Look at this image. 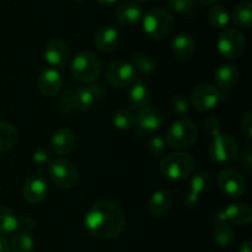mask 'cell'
Returning a JSON list of instances; mask_svg holds the SVG:
<instances>
[{
    "label": "cell",
    "instance_id": "obj_1",
    "mask_svg": "<svg viewBox=\"0 0 252 252\" xmlns=\"http://www.w3.org/2000/svg\"><path fill=\"white\" fill-rule=\"evenodd\" d=\"M84 225L88 233L101 240L118 238L126 228V217L117 203L107 199L95 202L86 213Z\"/></svg>",
    "mask_w": 252,
    "mask_h": 252
},
{
    "label": "cell",
    "instance_id": "obj_2",
    "mask_svg": "<svg viewBox=\"0 0 252 252\" xmlns=\"http://www.w3.org/2000/svg\"><path fill=\"white\" fill-rule=\"evenodd\" d=\"M175 27L174 16L167 10L155 7L143 17V30L150 39L161 41L166 38Z\"/></svg>",
    "mask_w": 252,
    "mask_h": 252
},
{
    "label": "cell",
    "instance_id": "obj_3",
    "mask_svg": "<svg viewBox=\"0 0 252 252\" xmlns=\"http://www.w3.org/2000/svg\"><path fill=\"white\" fill-rule=\"evenodd\" d=\"M102 73V61L94 52H80L71 62V74L79 83L93 84Z\"/></svg>",
    "mask_w": 252,
    "mask_h": 252
},
{
    "label": "cell",
    "instance_id": "obj_4",
    "mask_svg": "<svg viewBox=\"0 0 252 252\" xmlns=\"http://www.w3.org/2000/svg\"><path fill=\"white\" fill-rule=\"evenodd\" d=\"M194 166L196 162L191 155L184 152H177L162 158L159 169L166 179L180 181L191 176Z\"/></svg>",
    "mask_w": 252,
    "mask_h": 252
},
{
    "label": "cell",
    "instance_id": "obj_5",
    "mask_svg": "<svg viewBox=\"0 0 252 252\" xmlns=\"http://www.w3.org/2000/svg\"><path fill=\"white\" fill-rule=\"evenodd\" d=\"M198 139V129L189 118H180L172 123L166 133V143L174 149L184 150L191 148Z\"/></svg>",
    "mask_w": 252,
    "mask_h": 252
},
{
    "label": "cell",
    "instance_id": "obj_6",
    "mask_svg": "<svg viewBox=\"0 0 252 252\" xmlns=\"http://www.w3.org/2000/svg\"><path fill=\"white\" fill-rule=\"evenodd\" d=\"M49 176L59 189H69L76 186L79 181V170L73 161L66 158H56L48 166Z\"/></svg>",
    "mask_w": 252,
    "mask_h": 252
},
{
    "label": "cell",
    "instance_id": "obj_7",
    "mask_svg": "<svg viewBox=\"0 0 252 252\" xmlns=\"http://www.w3.org/2000/svg\"><path fill=\"white\" fill-rule=\"evenodd\" d=\"M219 54L225 59H238L246 49V38L239 30L225 29L217 39Z\"/></svg>",
    "mask_w": 252,
    "mask_h": 252
},
{
    "label": "cell",
    "instance_id": "obj_8",
    "mask_svg": "<svg viewBox=\"0 0 252 252\" xmlns=\"http://www.w3.org/2000/svg\"><path fill=\"white\" fill-rule=\"evenodd\" d=\"M239 153L238 142L228 134H219L209 145V157L218 164H226L236 158Z\"/></svg>",
    "mask_w": 252,
    "mask_h": 252
},
{
    "label": "cell",
    "instance_id": "obj_9",
    "mask_svg": "<svg viewBox=\"0 0 252 252\" xmlns=\"http://www.w3.org/2000/svg\"><path fill=\"white\" fill-rule=\"evenodd\" d=\"M221 100V93L217 86L203 83L193 89L191 101L193 108L198 112H208L213 110Z\"/></svg>",
    "mask_w": 252,
    "mask_h": 252
},
{
    "label": "cell",
    "instance_id": "obj_10",
    "mask_svg": "<svg viewBox=\"0 0 252 252\" xmlns=\"http://www.w3.org/2000/svg\"><path fill=\"white\" fill-rule=\"evenodd\" d=\"M218 186L228 198H240L246 192V181L235 169H223L218 175Z\"/></svg>",
    "mask_w": 252,
    "mask_h": 252
},
{
    "label": "cell",
    "instance_id": "obj_11",
    "mask_svg": "<svg viewBox=\"0 0 252 252\" xmlns=\"http://www.w3.org/2000/svg\"><path fill=\"white\" fill-rule=\"evenodd\" d=\"M105 76L111 85L116 88H127L134 84L137 71L128 62L115 61L106 66Z\"/></svg>",
    "mask_w": 252,
    "mask_h": 252
},
{
    "label": "cell",
    "instance_id": "obj_12",
    "mask_svg": "<svg viewBox=\"0 0 252 252\" xmlns=\"http://www.w3.org/2000/svg\"><path fill=\"white\" fill-rule=\"evenodd\" d=\"M44 61L52 69H62L69 63L71 51L69 44L61 38H53L47 42L43 51Z\"/></svg>",
    "mask_w": 252,
    "mask_h": 252
},
{
    "label": "cell",
    "instance_id": "obj_13",
    "mask_svg": "<svg viewBox=\"0 0 252 252\" xmlns=\"http://www.w3.org/2000/svg\"><path fill=\"white\" fill-rule=\"evenodd\" d=\"M105 95V90L101 85L86 84L79 86L71 96L73 107L78 111H89L101 100Z\"/></svg>",
    "mask_w": 252,
    "mask_h": 252
},
{
    "label": "cell",
    "instance_id": "obj_14",
    "mask_svg": "<svg viewBox=\"0 0 252 252\" xmlns=\"http://www.w3.org/2000/svg\"><path fill=\"white\" fill-rule=\"evenodd\" d=\"M213 219L216 223L225 221L235 225H249L252 220V209L248 203L229 204L225 209H219L214 213Z\"/></svg>",
    "mask_w": 252,
    "mask_h": 252
},
{
    "label": "cell",
    "instance_id": "obj_15",
    "mask_svg": "<svg viewBox=\"0 0 252 252\" xmlns=\"http://www.w3.org/2000/svg\"><path fill=\"white\" fill-rule=\"evenodd\" d=\"M212 186V176L206 171H199L192 177L189 191L184 197V204L186 208L193 209L201 202V194L209 191Z\"/></svg>",
    "mask_w": 252,
    "mask_h": 252
},
{
    "label": "cell",
    "instance_id": "obj_16",
    "mask_svg": "<svg viewBox=\"0 0 252 252\" xmlns=\"http://www.w3.org/2000/svg\"><path fill=\"white\" fill-rule=\"evenodd\" d=\"M164 125V116L158 108L145 107L137 115V134L139 137L159 130Z\"/></svg>",
    "mask_w": 252,
    "mask_h": 252
},
{
    "label": "cell",
    "instance_id": "obj_17",
    "mask_svg": "<svg viewBox=\"0 0 252 252\" xmlns=\"http://www.w3.org/2000/svg\"><path fill=\"white\" fill-rule=\"evenodd\" d=\"M48 193V185L41 175H32L25 181L22 187V197L31 204H38Z\"/></svg>",
    "mask_w": 252,
    "mask_h": 252
},
{
    "label": "cell",
    "instance_id": "obj_18",
    "mask_svg": "<svg viewBox=\"0 0 252 252\" xmlns=\"http://www.w3.org/2000/svg\"><path fill=\"white\" fill-rule=\"evenodd\" d=\"M63 85V79L56 69H44L37 79V88L44 96H54L59 93Z\"/></svg>",
    "mask_w": 252,
    "mask_h": 252
},
{
    "label": "cell",
    "instance_id": "obj_19",
    "mask_svg": "<svg viewBox=\"0 0 252 252\" xmlns=\"http://www.w3.org/2000/svg\"><path fill=\"white\" fill-rule=\"evenodd\" d=\"M171 51L179 61H189L196 52V41L189 33L177 34L171 43Z\"/></svg>",
    "mask_w": 252,
    "mask_h": 252
},
{
    "label": "cell",
    "instance_id": "obj_20",
    "mask_svg": "<svg viewBox=\"0 0 252 252\" xmlns=\"http://www.w3.org/2000/svg\"><path fill=\"white\" fill-rule=\"evenodd\" d=\"M120 43V34L112 26H101L95 33V44L103 53H111Z\"/></svg>",
    "mask_w": 252,
    "mask_h": 252
},
{
    "label": "cell",
    "instance_id": "obj_21",
    "mask_svg": "<svg viewBox=\"0 0 252 252\" xmlns=\"http://www.w3.org/2000/svg\"><path fill=\"white\" fill-rule=\"evenodd\" d=\"M75 145V135L68 128L56 130L51 138V149L57 155H65Z\"/></svg>",
    "mask_w": 252,
    "mask_h": 252
},
{
    "label": "cell",
    "instance_id": "obj_22",
    "mask_svg": "<svg viewBox=\"0 0 252 252\" xmlns=\"http://www.w3.org/2000/svg\"><path fill=\"white\" fill-rule=\"evenodd\" d=\"M143 16V9L134 1H127L121 4L116 10V20L121 25L132 26L135 25Z\"/></svg>",
    "mask_w": 252,
    "mask_h": 252
},
{
    "label": "cell",
    "instance_id": "obj_23",
    "mask_svg": "<svg viewBox=\"0 0 252 252\" xmlns=\"http://www.w3.org/2000/svg\"><path fill=\"white\" fill-rule=\"evenodd\" d=\"M172 196L167 189H158L148 201V212L153 217H162L170 209Z\"/></svg>",
    "mask_w": 252,
    "mask_h": 252
},
{
    "label": "cell",
    "instance_id": "obj_24",
    "mask_svg": "<svg viewBox=\"0 0 252 252\" xmlns=\"http://www.w3.org/2000/svg\"><path fill=\"white\" fill-rule=\"evenodd\" d=\"M240 78V73L239 69L233 64H224V65L219 66L214 73V81L218 89H230L235 86V84L239 81Z\"/></svg>",
    "mask_w": 252,
    "mask_h": 252
},
{
    "label": "cell",
    "instance_id": "obj_25",
    "mask_svg": "<svg viewBox=\"0 0 252 252\" xmlns=\"http://www.w3.org/2000/svg\"><path fill=\"white\" fill-rule=\"evenodd\" d=\"M150 101V89L145 83H137L132 86L128 95V102L130 107L137 111H142L148 107Z\"/></svg>",
    "mask_w": 252,
    "mask_h": 252
},
{
    "label": "cell",
    "instance_id": "obj_26",
    "mask_svg": "<svg viewBox=\"0 0 252 252\" xmlns=\"http://www.w3.org/2000/svg\"><path fill=\"white\" fill-rule=\"evenodd\" d=\"M213 238L217 245L220 246V248H228L235 240V231L229 223L218 221L214 226Z\"/></svg>",
    "mask_w": 252,
    "mask_h": 252
},
{
    "label": "cell",
    "instance_id": "obj_27",
    "mask_svg": "<svg viewBox=\"0 0 252 252\" xmlns=\"http://www.w3.org/2000/svg\"><path fill=\"white\" fill-rule=\"evenodd\" d=\"M34 249V240L30 231L19 229L15 231L10 241V250L12 252H32Z\"/></svg>",
    "mask_w": 252,
    "mask_h": 252
},
{
    "label": "cell",
    "instance_id": "obj_28",
    "mask_svg": "<svg viewBox=\"0 0 252 252\" xmlns=\"http://www.w3.org/2000/svg\"><path fill=\"white\" fill-rule=\"evenodd\" d=\"M19 134L11 123L0 121V153L9 152L16 145Z\"/></svg>",
    "mask_w": 252,
    "mask_h": 252
},
{
    "label": "cell",
    "instance_id": "obj_29",
    "mask_svg": "<svg viewBox=\"0 0 252 252\" xmlns=\"http://www.w3.org/2000/svg\"><path fill=\"white\" fill-rule=\"evenodd\" d=\"M233 22L240 29H250L252 25V5L250 1L240 2L231 15Z\"/></svg>",
    "mask_w": 252,
    "mask_h": 252
},
{
    "label": "cell",
    "instance_id": "obj_30",
    "mask_svg": "<svg viewBox=\"0 0 252 252\" xmlns=\"http://www.w3.org/2000/svg\"><path fill=\"white\" fill-rule=\"evenodd\" d=\"M19 219L14 212L5 206H0V234H14L19 230Z\"/></svg>",
    "mask_w": 252,
    "mask_h": 252
},
{
    "label": "cell",
    "instance_id": "obj_31",
    "mask_svg": "<svg viewBox=\"0 0 252 252\" xmlns=\"http://www.w3.org/2000/svg\"><path fill=\"white\" fill-rule=\"evenodd\" d=\"M112 125L118 130H130L137 126V115L133 111L121 110L113 115Z\"/></svg>",
    "mask_w": 252,
    "mask_h": 252
},
{
    "label": "cell",
    "instance_id": "obj_32",
    "mask_svg": "<svg viewBox=\"0 0 252 252\" xmlns=\"http://www.w3.org/2000/svg\"><path fill=\"white\" fill-rule=\"evenodd\" d=\"M130 64L135 69V71H139L142 74H153L155 71V68H157L155 62L149 56L143 53V52H135V53H133L132 63Z\"/></svg>",
    "mask_w": 252,
    "mask_h": 252
},
{
    "label": "cell",
    "instance_id": "obj_33",
    "mask_svg": "<svg viewBox=\"0 0 252 252\" xmlns=\"http://www.w3.org/2000/svg\"><path fill=\"white\" fill-rule=\"evenodd\" d=\"M208 21L212 26L221 29L229 24L230 14H229L228 9L223 5H214L208 12Z\"/></svg>",
    "mask_w": 252,
    "mask_h": 252
},
{
    "label": "cell",
    "instance_id": "obj_34",
    "mask_svg": "<svg viewBox=\"0 0 252 252\" xmlns=\"http://www.w3.org/2000/svg\"><path fill=\"white\" fill-rule=\"evenodd\" d=\"M171 110L176 113L179 117H185L187 115L189 110V98L185 95H175L174 97L171 98Z\"/></svg>",
    "mask_w": 252,
    "mask_h": 252
},
{
    "label": "cell",
    "instance_id": "obj_35",
    "mask_svg": "<svg viewBox=\"0 0 252 252\" xmlns=\"http://www.w3.org/2000/svg\"><path fill=\"white\" fill-rule=\"evenodd\" d=\"M148 152L153 155V157H162L166 152V145H165L164 139L160 137H150L147 142Z\"/></svg>",
    "mask_w": 252,
    "mask_h": 252
},
{
    "label": "cell",
    "instance_id": "obj_36",
    "mask_svg": "<svg viewBox=\"0 0 252 252\" xmlns=\"http://www.w3.org/2000/svg\"><path fill=\"white\" fill-rule=\"evenodd\" d=\"M203 129L208 137L216 138L220 134L221 132V125L217 118L214 117H208L204 120L203 122Z\"/></svg>",
    "mask_w": 252,
    "mask_h": 252
},
{
    "label": "cell",
    "instance_id": "obj_37",
    "mask_svg": "<svg viewBox=\"0 0 252 252\" xmlns=\"http://www.w3.org/2000/svg\"><path fill=\"white\" fill-rule=\"evenodd\" d=\"M169 7L177 14H187L193 7V0H167Z\"/></svg>",
    "mask_w": 252,
    "mask_h": 252
},
{
    "label": "cell",
    "instance_id": "obj_38",
    "mask_svg": "<svg viewBox=\"0 0 252 252\" xmlns=\"http://www.w3.org/2000/svg\"><path fill=\"white\" fill-rule=\"evenodd\" d=\"M239 162H240L241 167L245 170L248 174L252 172V147L250 144L246 145L240 153V158H239Z\"/></svg>",
    "mask_w": 252,
    "mask_h": 252
},
{
    "label": "cell",
    "instance_id": "obj_39",
    "mask_svg": "<svg viewBox=\"0 0 252 252\" xmlns=\"http://www.w3.org/2000/svg\"><path fill=\"white\" fill-rule=\"evenodd\" d=\"M240 129L244 137L250 140L252 138V111H248L243 116L240 122Z\"/></svg>",
    "mask_w": 252,
    "mask_h": 252
},
{
    "label": "cell",
    "instance_id": "obj_40",
    "mask_svg": "<svg viewBox=\"0 0 252 252\" xmlns=\"http://www.w3.org/2000/svg\"><path fill=\"white\" fill-rule=\"evenodd\" d=\"M33 161L36 162L37 165H39V166H44V165H48L51 164V154H49V152L47 149H44V148H38V149L36 150V152L33 153Z\"/></svg>",
    "mask_w": 252,
    "mask_h": 252
},
{
    "label": "cell",
    "instance_id": "obj_41",
    "mask_svg": "<svg viewBox=\"0 0 252 252\" xmlns=\"http://www.w3.org/2000/svg\"><path fill=\"white\" fill-rule=\"evenodd\" d=\"M0 252H11L10 250V244L2 235H0Z\"/></svg>",
    "mask_w": 252,
    "mask_h": 252
},
{
    "label": "cell",
    "instance_id": "obj_42",
    "mask_svg": "<svg viewBox=\"0 0 252 252\" xmlns=\"http://www.w3.org/2000/svg\"><path fill=\"white\" fill-rule=\"evenodd\" d=\"M239 252H252V241L246 240L245 243H243V245L240 246V250Z\"/></svg>",
    "mask_w": 252,
    "mask_h": 252
},
{
    "label": "cell",
    "instance_id": "obj_43",
    "mask_svg": "<svg viewBox=\"0 0 252 252\" xmlns=\"http://www.w3.org/2000/svg\"><path fill=\"white\" fill-rule=\"evenodd\" d=\"M97 1L102 5H113L117 1H120V0H97Z\"/></svg>",
    "mask_w": 252,
    "mask_h": 252
},
{
    "label": "cell",
    "instance_id": "obj_44",
    "mask_svg": "<svg viewBox=\"0 0 252 252\" xmlns=\"http://www.w3.org/2000/svg\"><path fill=\"white\" fill-rule=\"evenodd\" d=\"M198 1L201 2V4L207 5V6H208V5H213V4H216V2H218L219 0H198Z\"/></svg>",
    "mask_w": 252,
    "mask_h": 252
},
{
    "label": "cell",
    "instance_id": "obj_45",
    "mask_svg": "<svg viewBox=\"0 0 252 252\" xmlns=\"http://www.w3.org/2000/svg\"><path fill=\"white\" fill-rule=\"evenodd\" d=\"M144 1H148V0H134V2H144Z\"/></svg>",
    "mask_w": 252,
    "mask_h": 252
},
{
    "label": "cell",
    "instance_id": "obj_46",
    "mask_svg": "<svg viewBox=\"0 0 252 252\" xmlns=\"http://www.w3.org/2000/svg\"><path fill=\"white\" fill-rule=\"evenodd\" d=\"M70 1H74V2H81V1H84V0H70Z\"/></svg>",
    "mask_w": 252,
    "mask_h": 252
}]
</instances>
